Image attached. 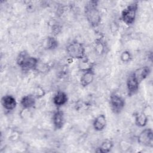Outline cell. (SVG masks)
I'll list each match as a JSON object with an SVG mask.
<instances>
[{
    "label": "cell",
    "instance_id": "obj_1",
    "mask_svg": "<svg viewBox=\"0 0 153 153\" xmlns=\"http://www.w3.org/2000/svg\"><path fill=\"white\" fill-rule=\"evenodd\" d=\"M84 14L88 23L92 27L99 26L102 18L98 8V1L95 0L88 1L84 7Z\"/></svg>",
    "mask_w": 153,
    "mask_h": 153
},
{
    "label": "cell",
    "instance_id": "obj_2",
    "mask_svg": "<svg viewBox=\"0 0 153 153\" xmlns=\"http://www.w3.org/2000/svg\"><path fill=\"white\" fill-rule=\"evenodd\" d=\"M17 66L23 71H36L39 63V59L33 57L25 50L20 51L16 57Z\"/></svg>",
    "mask_w": 153,
    "mask_h": 153
},
{
    "label": "cell",
    "instance_id": "obj_3",
    "mask_svg": "<svg viewBox=\"0 0 153 153\" xmlns=\"http://www.w3.org/2000/svg\"><path fill=\"white\" fill-rule=\"evenodd\" d=\"M66 52L67 55L73 59L81 60L85 57V49L84 45L76 40L72 41L68 44Z\"/></svg>",
    "mask_w": 153,
    "mask_h": 153
},
{
    "label": "cell",
    "instance_id": "obj_4",
    "mask_svg": "<svg viewBox=\"0 0 153 153\" xmlns=\"http://www.w3.org/2000/svg\"><path fill=\"white\" fill-rule=\"evenodd\" d=\"M138 1H133L123 10L121 19L126 25L130 26L134 23L138 11Z\"/></svg>",
    "mask_w": 153,
    "mask_h": 153
},
{
    "label": "cell",
    "instance_id": "obj_5",
    "mask_svg": "<svg viewBox=\"0 0 153 153\" xmlns=\"http://www.w3.org/2000/svg\"><path fill=\"white\" fill-rule=\"evenodd\" d=\"M109 105L112 111L114 114H118L123 110L126 102L123 97L117 93H112L109 97Z\"/></svg>",
    "mask_w": 153,
    "mask_h": 153
},
{
    "label": "cell",
    "instance_id": "obj_6",
    "mask_svg": "<svg viewBox=\"0 0 153 153\" xmlns=\"http://www.w3.org/2000/svg\"><path fill=\"white\" fill-rule=\"evenodd\" d=\"M137 142L144 146L152 147L153 146V132L151 128L143 129L137 137Z\"/></svg>",
    "mask_w": 153,
    "mask_h": 153
},
{
    "label": "cell",
    "instance_id": "obj_7",
    "mask_svg": "<svg viewBox=\"0 0 153 153\" xmlns=\"http://www.w3.org/2000/svg\"><path fill=\"white\" fill-rule=\"evenodd\" d=\"M140 84L133 72L130 73L126 79V87L128 96H131L138 91Z\"/></svg>",
    "mask_w": 153,
    "mask_h": 153
},
{
    "label": "cell",
    "instance_id": "obj_8",
    "mask_svg": "<svg viewBox=\"0 0 153 153\" xmlns=\"http://www.w3.org/2000/svg\"><path fill=\"white\" fill-rule=\"evenodd\" d=\"M1 102L3 108L8 112L13 111L17 105L16 98L11 94H5L2 96Z\"/></svg>",
    "mask_w": 153,
    "mask_h": 153
},
{
    "label": "cell",
    "instance_id": "obj_9",
    "mask_svg": "<svg viewBox=\"0 0 153 153\" xmlns=\"http://www.w3.org/2000/svg\"><path fill=\"white\" fill-rule=\"evenodd\" d=\"M65 114L63 111L57 108L52 116V123L56 130H60L65 124Z\"/></svg>",
    "mask_w": 153,
    "mask_h": 153
},
{
    "label": "cell",
    "instance_id": "obj_10",
    "mask_svg": "<svg viewBox=\"0 0 153 153\" xmlns=\"http://www.w3.org/2000/svg\"><path fill=\"white\" fill-rule=\"evenodd\" d=\"M53 103L57 108L66 105L68 101V96L63 91H57L53 96L52 99Z\"/></svg>",
    "mask_w": 153,
    "mask_h": 153
},
{
    "label": "cell",
    "instance_id": "obj_11",
    "mask_svg": "<svg viewBox=\"0 0 153 153\" xmlns=\"http://www.w3.org/2000/svg\"><path fill=\"white\" fill-rule=\"evenodd\" d=\"M106 117L104 114H99L94 118L93 121V128L97 131H103L106 126Z\"/></svg>",
    "mask_w": 153,
    "mask_h": 153
},
{
    "label": "cell",
    "instance_id": "obj_12",
    "mask_svg": "<svg viewBox=\"0 0 153 153\" xmlns=\"http://www.w3.org/2000/svg\"><path fill=\"white\" fill-rule=\"evenodd\" d=\"M36 100V99L32 94H29L21 99L20 104L23 109H29L35 105Z\"/></svg>",
    "mask_w": 153,
    "mask_h": 153
},
{
    "label": "cell",
    "instance_id": "obj_13",
    "mask_svg": "<svg viewBox=\"0 0 153 153\" xmlns=\"http://www.w3.org/2000/svg\"><path fill=\"white\" fill-rule=\"evenodd\" d=\"M94 71L91 70L84 72L80 78V84L83 87H86L92 83L94 78Z\"/></svg>",
    "mask_w": 153,
    "mask_h": 153
},
{
    "label": "cell",
    "instance_id": "obj_14",
    "mask_svg": "<svg viewBox=\"0 0 153 153\" xmlns=\"http://www.w3.org/2000/svg\"><path fill=\"white\" fill-rule=\"evenodd\" d=\"M151 71V70L149 66H144L137 69L133 71V73L140 83L143 80L145 79L149 76Z\"/></svg>",
    "mask_w": 153,
    "mask_h": 153
},
{
    "label": "cell",
    "instance_id": "obj_15",
    "mask_svg": "<svg viewBox=\"0 0 153 153\" xmlns=\"http://www.w3.org/2000/svg\"><path fill=\"white\" fill-rule=\"evenodd\" d=\"M134 123L139 127L143 128L146 126L148 122V117L144 112H136L134 115Z\"/></svg>",
    "mask_w": 153,
    "mask_h": 153
},
{
    "label": "cell",
    "instance_id": "obj_16",
    "mask_svg": "<svg viewBox=\"0 0 153 153\" xmlns=\"http://www.w3.org/2000/svg\"><path fill=\"white\" fill-rule=\"evenodd\" d=\"M114 146V142L109 139H105L102 142L100 145L97 147L96 152L101 153L109 152Z\"/></svg>",
    "mask_w": 153,
    "mask_h": 153
},
{
    "label": "cell",
    "instance_id": "obj_17",
    "mask_svg": "<svg viewBox=\"0 0 153 153\" xmlns=\"http://www.w3.org/2000/svg\"><path fill=\"white\" fill-rule=\"evenodd\" d=\"M59 42L57 39L54 36H50L46 38L45 42V47L47 50H53L58 47Z\"/></svg>",
    "mask_w": 153,
    "mask_h": 153
},
{
    "label": "cell",
    "instance_id": "obj_18",
    "mask_svg": "<svg viewBox=\"0 0 153 153\" xmlns=\"http://www.w3.org/2000/svg\"><path fill=\"white\" fill-rule=\"evenodd\" d=\"M94 63L90 62V60L87 59H83L81 60V62L79 63L78 68L80 71L81 72H86L88 71H91V70H94Z\"/></svg>",
    "mask_w": 153,
    "mask_h": 153
},
{
    "label": "cell",
    "instance_id": "obj_19",
    "mask_svg": "<svg viewBox=\"0 0 153 153\" xmlns=\"http://www.w3.org/2000/svg\"><path fill=\"white\" fill-rule=\"evenodd\" d=\"M94 50L96 54L99 56L102 55L105 51V47L104 42L100 39H97L94 43Z\"/></svg>",
    "mask_w": 153,
    "mask_h": 153
},
{
    "label": "cell",
    "instance_id": "obj_20",
    "mask_svg": "<svg viewBox=\"0 0 153 153\" xmlns=\"http://www.w3.org/2000/svg\"><path fill=\"white\" fill-rule=\"evenodd\" d=\"M120 60L123 63H128L132 59V54L128 50H124L120 54Z\"/></svg>",
    "mask_w": 153,
    "mask_h": 153
},
{
    "label": "cell",
    "instance_id": "obj_21",
    "mask_svg": "<svg viewBox=\"0 0 153 153\" xmlns=\"http://www.w3.org/2000/svg\"><path fill=\"white\" fill-rule=\"evenodd\" d=\"M35 97L38 99H41L42 97H43L45 95V91L44 90V88L39 85H37L33 91V93H32Z\"/></svg>",
    "mask_w": 153,
    "mask_h": 153
},
{
    "label": "cell",
    "instance_id": "obj_22",
    "mask_svg": "<svg viewBox=\"0 0 153 153\" xmlns=\"http://www.w3.org/2000/svg\"><path fill=\"white\" fill-rule=\"evenodd\" d=\"M51 30H52V32H53V35H57L61 32L62 26H60L59 25L55 24L52 26Z\"/></svg>",
    "mask_w": 153,
    "mask_h": 153
}]
</instances>
